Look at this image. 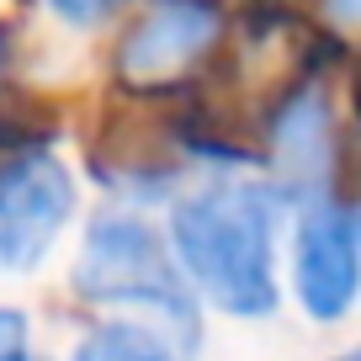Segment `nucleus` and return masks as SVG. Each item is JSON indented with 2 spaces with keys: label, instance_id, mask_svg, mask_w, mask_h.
<instances>
[{
  "label": "nucleus",
  "instance_id": "obj_1",
  "mask_svg": "<svg viewBox=\"0 0 361 361\" xmlns=\"http://www.w3.org/2000/svg\"><path fill=\"white\" fill-rule=\"evenodd\" d=\"M282 197L266 180H207L170 197L165 245L197 303L228 319H271L282 303L276 282V224Z\"/></svg>",
  "mask_w": 361,
  "mask_h": 361
},
{
  "label": "nucleus",
  "instance_id": "obj_2",
  "mask_svg": "<svg viewBox=\"0 0 361 361\" xmlns=\"http://www.w3.org/2000/svg\"><path fill=\"white\" fill-rule=\"evenodd\" d=\"M69 287L85 303L112 308L117 319L154 324L159 335L176 340L186 361L202 350V303L180 276L165 228H154L133 207H106L90 218L69 266Z\"/></svg>",
  "mask_w": 361,
  "mask_h": 361
},
{
  "label": "nucleus",
  "instance_id": "obj_3",
  "mask_svg": "<svg viewBox=\"0 0 361 361\" xmlns=\"http://www.w3.org/2000/svg\"><path fill=\"white\" fill-rule=\"evenodd\" d=\"M80 213V180L54 149L0 159V276H32Z\"/></svg>",
  "mask_w": 361,
  "mask_h": 361
},
{
  "label": "nucleus",
  "instance_id": "obj_4",
  "mask_svg": "<svg viewBox=\"0 0 361 361\" xmlns=\"http://www.w3.org/2000/svg\"><path fill=\"white\" fill-rule=\"evenodd\" d=\"M224 43V11L213 0H149L128 22L112 69L133 96H165L192 85Z\"/></svg>",
  "mask_w": 361,
  "mask_h": 361
},
{
  "label": "nucleus",
  "instance_id": "obj_5",
  "mask_svg": "<svg viewBox=\"0 0 361 361\" xmlns=\"http://www.w3.org/2000/svg\"><path fill=\"white\" fill-rule=\"evenodd\" d=\"M293 293L308 319L335 324L361 293V224L340 197L298 207L293 228Z\"/></svg>",
  "mask_w": 361,
  "mask_h": 361
},
{
  "label": "nucleus",
  "instance_id": "obj_6",
  "mask_svg": "<svg viewBox=\"0 0 361 361\" xmlns=\"http://www.w3.org/2000/svg\"><path fill=\"white\" fill-rule=\"evenodd\" d=\"M260 159L271 165V192L282 202H319L329 197V170H335V123H329V106L319 96L314 80L293 85L287 96H276L266 117V144L255 149Z\"/></svg>",
  "mask_w": 361,
  "mask_h": 361
},
{
  "label": "nucleus",
  "instance_id": "obj_7",
  "mask_svg": "<svg viewBox=\"0 0 361 361\" xmlns=\"http://www.w3.org/2000/svg\"><path fill=\"white\" fill-rule=\"evenodd\" d=\"M69 361H186V356L176 350V340L159 335V329L144 324V319L106 314L75 340Z\"/></svg>",
  "mask_w": 361,
  "mask_h": 361
},
{
  "label": "nucleus",
  "instance_id": "obj_8",
  "mask_svg": "<svg viewBox=\"0 0 361 361\" xmlns=\"http://www.w3.org/2000/svg\"><path fill=\"white\" fill-rule=\"evenodd\" d=\"M59 133V117L32 96L0 102V159L6 154H27V149H48Z\"/></svg>",
  "mask_w": 361,
  "mask_h": 361
},
{
  "label": "nucleus",
  "instance_id": "obj_9",
  "mask_svg": "<svg viewBox=\"0 0 361 361\" xmlns=\"http://www.w3.org/2000/svg\"><path fill=\"white\" fill-rule=\"evenodd\" d=\"M43 6L64 27H102V22H112L117 11H128L133 0H43Z\"/></svg>",
  "mask_w": 361,
  "mask_h": 361
},
{
  "label": "nucleus",
  "instance_id": "obj_10",
  "mask_svg": "<svg viewBox=\"0 0 361 361\" xmlns=\"http://www.w3.org/2000/svg\"><path fill=\"white\" fill-rule=\"evenodd\" d=\"M0 361H32V324L22 308L0 303Z\"/></svg>",
  "mask_w": 361,
  "mask_h": 361
},
{
  "label": "nucleus",
  "instance_id": "obj_11",
  "mask_svg": "<svg viewBox=\"0 0 361 361\" xmlns=\"http://www.w3.org/2000/svg\"><path fill=\"white\" fill-rule=\"evenodd\" d=\"M6 59H11V32L0 27V69H6Z\"/></svg>",
  "mask_w": 361,
  "mask_h": 361
},
{
  "label": "nucleus",
  "instance_id": "obj_12",
  "mask_svg": "<svg viewBox=\"0 0 361 361\" xmlns=\"http://www.w3.org/2000/svg\"><path fill=\"white\" fill-rule=\"evenodd\" d=\"M356 117H361V64H356Z\"/></svg>",
  "mask_w": 361,
  "mask_h": 361
},
{
  "label": "nucleus",
  "instance_id": "obj_13",
  "mask_svg": "<svg viewBox=\"0 0 361 361\" xmlns=\"http://www.w3.org/2000/svg\"><path fill=\"white\" fill-rule=\"evenodd\" d=\"M335 361H361V345H356V350H345V356H335Z\"/></svg>",
  "mask_w": 361,
  "mask_h": 361
},
{
  "label": "nucleus",
  "instance_id": "obj_14",
  "mask_svg": "<svg viewBox=\"0 0 361 361\" xmlns=\"http://www.w3.org/2000/svg\"><path fill=\"white\" fill-rule=\"evenodd\" d=\"M356 224H361V218H356Z\"/></svg>",
  "mask_w": 361,
  "mask_h": 361
}]
</instances>
